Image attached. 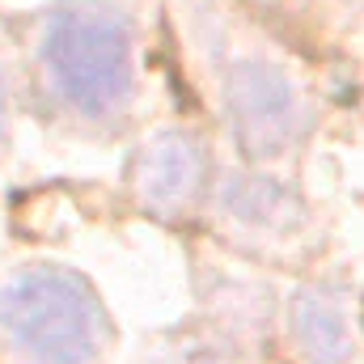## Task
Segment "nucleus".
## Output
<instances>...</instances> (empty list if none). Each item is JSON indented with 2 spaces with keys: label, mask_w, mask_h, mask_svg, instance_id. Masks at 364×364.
Returning <instances> with one entry per match:
<instances>
[{
  "label": "nucleus",
  "mask_w": 364,
  "mask_h": 364,
  "mask_svg": "<svg viewBox=\"0 0 364 364\" xmlns=\"http://www.w3.org/2000/svg\"><path fill=\"white\" fill-rule=\"evenodd\" d=\"M0 326L30 364H93L106 339L102 305L81 279L21 275L0 292Z\"/></svg>",
  "instance_id": "f257e3e1"
},
{
  "label": "nucleus",
  "mask_w": 364,
  "mask_h": 364,
  "mask_svg": "<svg viewBox=\"0 0 364 364\" xmlns=\"http://www.w3.org/2000/svg\"><path fill=\"white\" fill-rule=\"evenodd\" d=\"M43 64L51 68L55 90L85 114H110L132 90L127 30L93 9L60 13L51 21L43 38Z\"/></svg>",
  "instance_id": "f03ea898"
},
{
  "label": "nucleus",
  "mask_w": 364,
  "mask_h": 364,
  "mask_svg": "<svg viewBox=\"0 0 364 364\" xmlns=\"http://www.w3.org/2000/svg\"><path fill=\"white\" fill-rule=\"evenodd\" d=\"M301 348L314 364H343L348 360V326L343 314L326 309L322 301H305L301 305Z\"/></svg>",
  "instance_id": "7ed1b4c3"
},
{
  "label": "nucleus",
  "mask_w": 364,
  "mask_h": 364,
  "mask_svg": "<svg viewBox=\"0 0 364 364\" xmlns=\"http://www.w3.org/2000/svg\"><path fill=\"white\" fill-rule=\"evenodd\" d=\"M186 364H229V360H216V356H199V360H186Z\"/></svg>",
  "instance_id": "20e7f679"
},
{
  "label": "nucleus",
  "mask_w": 364,
  "mask_h": 364,
  "mask_svg": "<svg viewBox=\"0 0 364 364\" xmlns=\"http://www.w3.org/2000/svg\"><path fill=\"white\" fill-rule=\"evenodd\" d=\"M0 110H4V93H0Z\"/></svg>",
  "instance_id": "39448f33"
}]
</instances>
